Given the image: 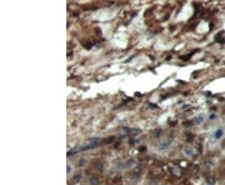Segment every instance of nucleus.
<instances>
[{"mask_svg":"<svg viewBox=\"0 0 225 185\" xmlns=\"http://www.w3.org/2000/svg\"><path fill=\"white\" fill-rule=\"evenodd\" d=\"M224 135H225V128L224 126L216 128L211 135V144H216L219 140H221L224 138Z\"/></svg>","mask_w":225,"mask_h":185,"instance_id":"obj_1","label":"nucleus"},{"mask_svg":"<svg viewBox=\"0 0 225 185\" xmlns=\"http://www.w3.org/2000/svg\"><path fill=\"white\" fill-rule=\"evenodd\" d=\"M172 144H173V139H166V140H164L163 143H160L159 144V146H158V149H159V152H165L166 149H169V148L172 146Z\"/></svg>","mask_w":225,"mask_h":185,"instance_id":"obj_2","label":"nucleus"},{"mask_svg":"<svg viewBox=\"0 0 225 185\" xmlns=\"http://www.w3.org/2000/svg\"><path fill=\"white\" fill-rule=\"evenodd\" d=\"M205 119H206V116H205L204 114H199V115L195 118V124H198V125H201V124L205 121Z\"/></svg>","mask_w":225,"mask_h":185,"instance_id":"obj_3","label":"nucleus"},{"mask_svg":"<svg viewBox=\"0 0 225 185\" xmlns=\"http://www.w3.org/2000/svg\"><path fill=\"white\" fill-rule=\"evenodd\" d=\"M100 181H101V180H100L99 176H93V178L90 179V184H91V185H99Z\"/></svg>","mask_w":225,"mask_h":185,"instance_id":"obj_4","label":"nucleus"},{"mask_svg":"<svg viewBox=\"0 0 225 185\" xmlns=\"http://www.w3.org/2000/svg\"><path fill=\"white\" fill-rule=\"evenodd\" d=\"M215 40L218 41V43H224V36H223V33H219L216 36H215Z\"/></svg>","mask_w":225,"mask_h":185,"instance_id":"obj_5","label":"nucleus"},{"mask_svg":"<svg viewBox=\"0 0 225 185\" xmlns=\"http://www.w3.org/2000/svg\"><path fill=\"white\" fill-rule=\"evenodd\" d=\"M85 164H86V160L85 159H80L79 160V166H84Z\"/></svg>","mask_w":225,"mask_h":185,"instance_id":"obj_6","label":"nucleus"},{"mask_svg":"<svg viewBox=\"0 0 225 185\" xmlns=\"http://www.w3.org/2000/svg\"><path fill=\"white\" fill-rule=\"evenodd\" d=\"M215 118H216V114H210L209 115V120H214Z\"/></svg>","mask_w":225,"mask_h":185,"instance_id":"obj_7","label":"nucleus"},{"mask_svg":"<svg viewBox=\"0 0 225 185\" xmlns=\"http://www.w3.org/2000/svg\"><path fill=\"white\" fill-rule=\"evenodd\" d=\"M70 173H71V165L68 164V174H70Z\"/></svg>","mask_w":225,"mask_h":185,"instance_id":"obj_8","label":"nucleus"},{"mask_svg":"<svg viewBox=\"0 0 225 185\" xmlns=\"http://www.w3.org/2000/svg\"><path fill=\"white\" fill-rule=\"evenodd\" d=\"M205 185H210V184H205Z\"/></svg>","mask_w":225,"mask_h":185,"instance_id":"obj_9","label":"nucleus"}]
</instances>
